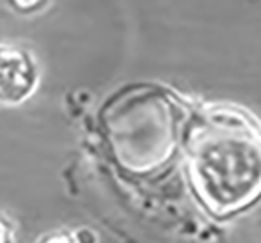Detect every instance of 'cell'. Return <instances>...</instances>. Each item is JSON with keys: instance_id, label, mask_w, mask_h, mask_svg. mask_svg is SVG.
<instances>
[{"instance_id": "cell-1", "label": "cell", "mask_w": 261, "mask_h": 243, "mask_svg": "<svg viewBox=\"0 0 261 243\" xmlns=\"http://www.w3.org/2000/svg\"><path fill=\"white\" fill-rule=\"evenodd\" d=\"M188 176L203 207L230 217L261 198V128L236 108H212L196 119L187 143Z\"/></svg>"}, {"instance_id": "cell-4", "label": "cell", "mask_w": 261, "mask_h": 243, "mask_svg": "<svg viewBox=\"0 0 261 243\" xmlns=\"http://www.w3.org/2000/svg\"><path fill=\"white\" fill-rule=\"evenodd\" d=\"M39 243H77V239L71 234H68V232H64V230H57V232L44 236Z\"/></svg>"}, {"instance_id": "cell-3", "label": "cell", "mask_w": 261, "mask_h": 243, "mask_svg": "<svg viewBox=\"0 0 261 243\" xmlns=\"http://www.w3.org/2000/svg\"><path fill=\"white\" fill-rule=\"evenodd\" d=\"M0 243H15V227L2 212H0Z\"/></svg>"}, {"instance_id": "cell-2", "label": "cell", "mask_w": 261, "mask_h": 243, "mask_svg": "<svg viewBox=\"0 0 261 243\" xmlns=\"http://www.w3.org/2000/svg\"><path fill=\"white\" fill-rule=\"evenodd\" d=\"M122 101L108 113L115 156L132 172L148 174L161 168L177 147L181 106L152 88H143Z\"/></svg>"}]
</instances>
